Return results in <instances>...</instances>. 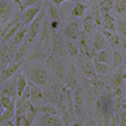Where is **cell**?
Returning a JSON list of instances; mask_svg holds the SVG:
<instances>
[{
    "mask_svg": "<svg viewBox=\"0 0 126 126\" xmlns=\"http://www.w3.org/2000/svg\"><path fill=\"white\" fill-rule=\"evenodd\" d=\"M31 126H63V119L59 115L56 116H48V115H41L35 118Z\"/></svg>",
    "mask_w": 126,
    "mask_h": 126,
    "instance_id": "cell-5",
    "label": "cell"
},
{
    "mask_svg": "<svg viewBox=\"0 0 126 126\" xmlns=\"http://www.w3.org/2000/svg\"><path fill=\"white\" fill-rule=\"evenodd\" d=\"M55 74L59 79H64L66 77V69H64V64L62 62H58L55 64Z\"/></svg>",
    "mask_w": 126,
    "mask_h": 126,
    "instance_id": "cell-29",
    "label": "cell"
},
{
    "mask_svg": "<svg viewBox=\"0 0 126 126\" xmlns=\"http://www.w3.org/2000/svg\"><path fill=\"white\" fill-rule=\"evenodd\" d=\"M42 98H44L42 91L31 83V84H30V101H31V102H38V101H41Z\"/></svg>",
    "mask_w": 126,
    "mask_h": 126,
    "instance_id": "cell-16",
    "label": "cell"
},
{
    "mask_svg": "<svg viewBox=\"0 0 126 126\" xmlns=\"http://www.w3.org/2000/svg\"><path fill=\"white\" fill-rule=\"evenodd\" d=\"M109 126H119V112L113 111L112 118H111V123H109Z\"/></svg>",
    "mask_w": 126,
    "mask_h": 126,
    "instance_id": "cell-33",
    "label": "cell"
},
{
    "mask_svg": "<svg viewBox=\"0 0 126 126\" xmlns=\"http://www.w3.org/2000/svg\"><path fill=\"white\" fill-rule=\"evenodd\" d=\"M94 70H95V74L101 77V76H105L108 73L109 67H108V64H102V63L94 60Z\"/></svg>",
    "mask_w": 126,
    "mask_h": 126,
    "instance_id": "cell-25",
    "label": "cell"
},
{
    "mask_svg": "<svg viewBox=\"0 0 126 126\" xmlns=\"http://www.w3.org/2000/svg\"><path fill=\"white\" fill-rule=\"evenodd\" d=\"M16 7L11 0H0V23L6 24L10 20V17L16 13Z\"/></svg>",
    "mask_w": 126,
    "mask_h": 126,
    "instance_id": "cell-4",
    "label": "cell"
},
{
    "mask_svg": "<svg viewBox=\"0 0 126 126\" xmlns=\"http://www.w3.org/2000/svg\"><path fill=\"white\" fill-rule=\"evenodd\" d=\"M126 79V70L125 67H119L115 70V74L112 76L111 79V87H112V90H118V88H122L123 86V80Z\"/></svg>",
    "mask_w": 126,
    "mask_h": 126,
    "instance_id": "cell-8",
    "label": "cell"
},
{
    "mask_svg": "<svg viewBox=\"0 0 126 126\" xmlns=\"http://www.w3.org/2000/svg\"><path fill=\"white\" fill-rule=\"evenodd\" d=\"M73 94V104H74V115L77 121H84V97H83V90L77 84L72 88Z\"/></svg>",
    "mask_w": 126,
    "mask_h": 126,
    "instance_id": "cell-1",
    "label": "cell"
},
{
    "mask_svg": "<svg viewBox=\"0 0 126 126\" xmlns=\"http://www.w3.org/2000/svg\"><path fill=\"white\" fill-rule=\"evenodd\" d=\"M3 112H4V108H3V105H1V104H0V116H1V115H3Z\"/></svg>",
    "mask_w": 126,
    "mask_h": 126,
    "instance_id": "cell-42",
    "label": "cell"
},
{
    "mask_svg": "<svg viewBox=\"0 0 126 126\" xmlns=\"http://www.w3.org/2000/svg\"><path fill=\"white\" fill-rule=\"evenodd\" d=\"M102 25H104V28H105V30H108V31H111V32H115V18H113L109 13L104 14V17H102Z\"/></svg>",
    "mask_w": 126,
    "mask_h": 126,
    "instance_id": "cell-17",
    "label": "cell"
},
{
    "mask_svg": "<svg viewBox=\"0 0 126 126\" xmlns=\"http://www.w3.org/2000/svg\"><path fill=\"white\" fill-rule=\"evenodd\" d=\"M20 25H21L20 23L14 24L13 27H11V28L9 30V31L6 32V35L3 36V39H1V42H10V41H11V38H13V36L16 35V34H17V31L20 30Z\"/></svg>",
    "mask_w": 126,
    "mask_h": 126,
    "instance_id": "cell-24",
    "label": "cell"
},
{
    "mask_svg": "<svg viewBox=\"0 0 126 126\" xmlns=\"http://www.w3.org/2000/svg\"><path fill=\"white\" fill-rule=\"evenodd\" d=\"M83 125H84V121H77V119H76V121L73 122L70 126H83Z\"/></svg>",
    "mask_w": 126,
    "mask_h": 126,
    "instance_id": "cell-38",
    "label": "cell"
},
{
    "mask_svg": "<svg viewBox=\"0 0 126 126\" xmlns=\"http://www.w3.org/2000/svg\"><path fill=\"white\" fill-rule=\"evenodd\" d=\"M119 126H126V109L119 112Z\"/></svg>",
    "mask_w": 126,
    "mask_h": 126,
    "instance_id": "cell-34",
    "label": "cell"
},
{
    "mask_svg": "<svg viewBox=\"0 0 126 126\" xmlns=\"http://www.w3.org/2000/svg\"><path fill=\"white\" fill-rule=\"evenodd\" d=\"M45 10H46L45 7H42L41 11H39V14L35 17V20H34V21H32V23L27 27V35H25V36H28V38H27V39H24L27 44H30L31 41H34L36 38V35H38L39 28L42 27L41 24H42V21L45 20Z\"/></svg>",
    "mask_w": 126,
    "mask_h": 126,
    "instance_id": "cell-2",
    "label": "cell"
},
{
    "mask_svg": "<svg viewBox=\"0 0 126 126\" xmlns=\"http://www.w3.org/2000/svg\"><path fill=\"white\" fill-rule=\"evenodd\" d=\"M83 126H98V125H97V122H95L94 116L91 115V116H88L86 119V122H84V125H83Z\"/></svg>",
    "mask_w": 126,
    "mask_h": 126,
    "instance_id": "cell-35",
    "label": "cell"
},
{
    "mask_svg": "<svg viewBox=\"0 0 126 126\" xmlns=\"http://www.w3.org/2000/svg\"><path fill=\"white\" fill-rule=\"evenodd\" d=\"M36 112L41 113V115H48V116H56V115H59L58 108H56L55 105H52V104L38 107V108H36Z\"/></svg>",
    "mask_w": 126,
    "mask_h": 126,
    "instance_id": "cell-10",
    "label": "cell"
},
{
    "mask_svg": "<svg viewBox=\"0 0 126 126\" xmlns=\"http://www.w3.org/2000/svg\"><path fill=\"white\" fill-rule=\"evenodd\" d=\"M25 35H27V27H24L23 25V28H20L17 31V34L11 38V41H10V44L11 45H14V46H17V45H20L21 42H24V39H25Z\"/></svg>",
    "mask_w": 126,
    "mask_h": 126,
    "instance_id": "cell-15",
    "label": "cell"
},
{
    "mask_svg": "<svg viewBox=\"0 0 126 126\" xmlns=\"http://www.w3.org/2000/svg\"><path fill=\"white\" fill-rule=\"evenodd\" d=\"M105 46V38L101 32H95L94 36H93V48H94L95 52L98 50H102V48Z\"/></svg>",
    "mask_w": 126,
    "mask_h": 126,
    "instance_id": "cell-14",
    "label": "cell"
},
{
    "mask_svg": "<svg viewBox=\"0 0 126 126\" xmlns=\"http://www.w3.org/2000/svg\"><path fill=\"white\" fill-rule=\"evenodd\" d=\"M16 116V107H10V108L4 109L3 115L0 116V122H7V121H13V118Z\"/></svg>",
    "mask_w": 126,
    "mask_h": 126,
    "instance_id": "cell-23",
    "label": "cell"
},
{
    "mask_svg": "<svg viewBox=\"0 0 126 126\" xmlns=\"http://www.w3.org/2000/svg\"><path fill=\"white\" fill-rule=\"evenodd\" d=\"M93 17H94V21H95V27H101L102 24V18H101V11H99V6L95 4L94 6V11H93Z\"/></svg>",
    "mask_w": 126,
    "mask_h": 126,
    "instance_id": "cell-30",
    "label": "cell"
},
{
    "mask_svg": "<svg viewBox=\"0 0 126 126\" xmlns=\"http://www.w3.org/2000/svg\"><path fill=\"white\" fill-rule=\"evenodd\" d=\"M25 88H27V79H25L24 74H20V76L17 77V97L18 98L23 95Z\"/></svg>",
    "mask_w": 126,
    "mask_h": 126,
    "instance_id": "cell-20",
    "label": "cell"
},
{
    "mask_svg": "<svg viewBox=\"0 0 126 126\" xmlns=\"http://www.w3.org/2000/svg\"><path fill=\"white\" fill-rule=\"evenodd\" d=\"M77 81H79V77H77V74H76V69L72 66V67L67 70V73H66V84H67V87L72 90L74 86H77Z\"/></svg>",
    "mask_w": 126,
    "mask_h": 126,
    "instance_id": "cell-13",
    "label": "cell"
},
{
    "mask_svg": "<svg viewBox=\"0 0 126 126\" xmlns=\"http://www.w3.org/2000/svg\"><path fill=\"white\" fill-rule=\"evenodd\" d=\"M48 14H49L50 21H60V9H58L52 3L48 6Z\"/></svg>",
    "mask_w": 126,
    "mask_h": 126,
    "instance_id": "cell-21",
    "label": "cell"
},
{
    "mask_svg": "<svg viewBox=\"0 0 126 126\" xmlns=\"http://www.w3.org/2000/svg\"><path fill=\"white\" fill-rule=\"evenodd\" d=\"M64 48H66V52H67L70 56H77V55H79V46H77L73 41H67L66 45H64Z\"/></svg>",
    "mask_w": 126,
    "mask_h": 126,
    "instance_id": "cell-28",
    "label": "cell"
},
{
    "mask_svg": "<svg viewBox=\"0 0 126 126\" xmlns=\"http://www.w3.org/2000/svg\"><path fill=\"white\" fill-rule=\"evenodd\" d=\"M123 64V56L119 50H115L112 55V62H111V70H116Z\"/></svg>",
    "mask_w": 126,
    "mask_h": 126,
    "instance_id": "cell-18",
    "label": "cell"
},
{
    "mask_svg": "<svg viewBox=\"0 0 126 126\" xmlns=\"http://www.w3.org/2000/svg\"><path fill=\"white\" fill-rule=\"evenodd\" d=\"M25 79L30 80V83H32L34 86H46L48 84V73L44 69H30L27 70V73L24 74Z\"/></svg>",
    "mask_w": 126,
    "mask_h": 126,
    "instance_id": "cell-3",
    "label": "cell"
},
{
    "mask_svg": "<svg viewBox=\"0 0 126 126\" xmlns=\"http://www.w3.org/2000/svg\"><path fill=\"white\" fill-rule=\"evenodd\" d=\"M11 1H13L17 7H20V6H21V0H11Z\"/></svg>",
    "mask_w": 126,
    "mask_h": 126,
    "instance_id": "cell-40",
    "label": "cell"
},
{
    "mask_svg": "<svg viewBox=\"0 0 126 126\" xmlns=\"http://www.w3.org/2000/svg\"><path fill=\"white\" fill-rule=\"evenodd\" d=\"M115 31L118 32V35H122L123 38H126V21L122 18L116 20V25H115Z\"/></svg>",
    "mask_w": 126,
    "mask_h": 126,
    "instance_id": "cell-26",
    "label": "cell"
},
{
    "mask_svg": "<svg viewBox=\"0 0 126 126\" xmlns=\"http://www.w3.org/2000/svg\"><path fill=\"white\" fill-rule=\"evenodd\" d=\"M83 25H84V32L86 34H90L93 30L95 28V21H94V17H93V14H88L87 17H84L83 20Z\"/></svg>",
    "mask_w": 126,
    "mask_h": 126,
    "instance_id": "cell-19",
    "label": "cell"
},
{
    "mask_svg": "<svg viewBox=\"0 0 126 126\" xmlns=\"http://www.w3.org/2000/svg\"><path fill=\"white\" fill-rule=\"evenodd\" d=\"M42 7L44 6H32V7H28V9L24 10L23 13H21V16H20V21H21V24H23L24 27H28L35 20V17L39 14Z\"/></svg>",
    "mask_w": 126,
    "mask_h": 126,
    "instance_id": "cell-6",
    "label": "cell"
},
{
    "mask_svg": "<svg viewBox=\"0 0 126 126\" xmlns=\"http://www.w3.org/2000/svg\"><path fill=\"white\" fill-rule=\"evenodd\" d=\"M42 3H44V7H45V9H48V6L50 4V0H42Z\"/></svg>",
    "mask_w": 126,
    "mask_h": 126,
    "instance_id": "cell-39",
    "label": "cell"
},
{
    "mask_svg": "<svg viewBox=\"0 0 126 126\" xmlns=\"http://www.w3.org/2000/svg\"><path fill=\"white\" fill-rule=\"evenodd\" d=\"M86 10H87L86 4L77 1V3H74V7H73V10H72V16L73 17H83V14H84Z\"/></svg>",
    "mask_w": 126,
    "mask_h": 126,
    "instance_id": "cell-22",
    "label": "cell"
},
{
    "mask_svg": "<svg viewBox=\"0 0 126 126\" xmlns=\"http://www.w3.org/2000/svg\"><path fill=\"white\" fill-rule=\"evenodd\" d=\"M21 64H23V60H21V62H11L10 64H7V66L3 69V72L0 73V84L4 83V81H7L9 79H11V76L20 69Z\"/></svg>",
    "mask_w": 126,
    "mask_h": 126,
    "instance_id": "cell-7",
    "label": "cell"
},
{
    "mask_svg": "<svg viewBox=\"0 0 126 126\" xmlns=\"http://www.w3.org/2000/svg\"><path fill=\"white\" fill-rule=\"evenodd\" d=\"M0 104L3 105L4 109H7V108H10V107L14 105V99L10 98V97H0Z\"/></svg>",
    "mask_w": 126,
    "mask_h": 126,
    "instance_id": "cell-32",
    "label": "cell"
},
{
    "mask_svg": "<svg viewBox=\"0 0 126 126\" xmlns=\"http://www.w3.org/2000/svg\"><path fill=\"white\" fill-rule=\"evenodd\" d=\"M99 32L104 35V38L105 39H108L109 41V44L112 46H116L118 44H119V35H118L116 32H111L108 31V30H105V28H99Z\"/></svg>",
    "mask_w": 126,
    "mask_h": 126,
    "instance_id": "cell-12",
    "label": "cell"
},
{
    "mask_svg": "<svg viewBox=\"0 0 126 126\" xmlns=\"http://www.w3.org/2000/svg\"><path fill=\"white\" fill-rule=\"evenodd\" d=\"M122 46H123V50H125V53H126V38L122 39Z\"/></svg>",
    "mask_w": 126,
    "mask_h": 126,
    "instance_id": "cell-41",
    "label": "cell"
},
{
    "mask_svg": "<svg viewBox=\"0 0 126 126\" xmlns=\"http://www.w3.org/2000/svg\"><path fill=\"white\" fill-rule=\"evenodd\" d=\"M94 60L95 62L102 63V64H109V63L112 62L111 52H109V50H98V52L94 55Z\"/></svg>",
    "mask_w": 126,
    "mask_h": 126,
    "instance_id": "cell-11",
    "label": "cell"
},
{
    "mask_svg": "<svg viewBox=\"0 0 126 126\" xmlns=\"http://www.w3.org/2000/svg\"><path fill=\"white\" fill-rule=\"evenodd\" d=\"M79 34H80V30H79V24L76 21H72V23L67 24V27L64 30V35L69 36L70 41H74L79 38Z\"/></svg>",
    "mask_w": 126,
    "mask_h": 126,
    "instance_id": "cell-9",
    "label": "cell"
},
{
    "mask_svg": "<svg viewBox=\"0 0 126 126\" xmlns=\"http://www.w3.org/2000/svg\"><path fill=\"white\" fill-rule=\"evenodd\" d=\"M113 3H115V0H102V1L99 3V11L102 14L109 13L113 7Z\"/></svg>",
    "mask_w": 126,
    "mask_h": 126,
    "instance_id": "cell-27",
    "label": "cell"
},
{
    "mask_svg": "<svg viewBox=\"0 0 126 126\" xmlns=\"http://www.w3.org/2000/svg\"><path fill=\"white\" fill-rule=\"evenodd\" d=\"M0 126H16L13 123V121H7V122H0Z\"/></svg>",
    "mask_w": 126,
    "mask_h": 126,
    "instance_id": "cell-37",
    "label": "cell"
},
{
    "mask_svg": "<svg viewBox=\"0 0 126 126\" xmlns=\"http://www.w3.org/2000/svg\"><path fill=\"white\" fill-rule=\"evenodd\" d=\"M113 7L116 9V11L119 14L123 13L126 10V0H115V3H113Z\"/></svg>",
    "mask_w": 126,
    "mask_h": 126,
    "instance_id": "cell-31",
    "label": "cell"
},
{
    "mask_svg": "<svg viewBox=\"0 0 126 126\" xmlns=\"http://www.w3.org/2000/svg\"><path fill=\"white\" fill-rule=\"evenodd\" d=\"M64 1H67V0H50V3H52L53 6H56L58 9H60L62 3H64ZM69 1H74V3H77V0H69Z\"/></svg>",
    "mask_w": 126,
    "mask_h": 126,
    "instance_id": "cell-36",
    "label": "cell"
}]
</instances>
